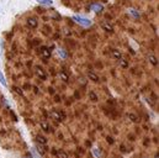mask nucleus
Wrapping results in <instances>:
<instances>
[{
    "instance_id": "1",
    "label": "nucleus",
    "mask_w": 159,
    "mask_h": 158,
    "mask_svg": "<svg viewBox=\"0 0 159 158\" xmlns=\"http://www.w3.org/2000/svg\"><path fill=\"white\" fill-rule=\"evenodd\" d=\"M51 116L56 121H63L66 118V114L62 110H52L51 111Z\"/></svg>"
},
{
    "instance_id": "2",
    "label": "nucleus",
    "mask_w": 159,
    "mask_h": 158,
    "mask_svg": "<svg viewBox=\"0 0 159 158\" xmlns=\"http://www.w3.org/2000/svg\"><path fill=\"white\" fill-rule=\"evenodd\" d=\"M35 73H36V76H37L40 79H42V80H46V78H47L46 72L43 71V68H42V67H40V66L35 67Z\"/></svg>"
},
{
    "instance_id": "3",
    "label": "nucleus",
    "mask_w": 159,
    "mask_h": 158,
    "mask_svg": "<svg viewBox=\"0 0 159 158\" xmlns=\"http://www.w3.org/2000/svg\"><path fill=\"white\" fill-rule=\"evenodd\" d=\"M41 56H42L43 59H48V58L51 57V51H49V48L43 47V48L41 49Z\"/></svg>"
},
{
    "instance_id": "4",
    "label": "nucleus",
    "mask_w": 159,
    "mask_h": 158,
    "mask_svg": "<svg viewBox=\"0 0 159 158\" xmlns=\"http://www.w3.org/2000/svg\"><path fill=\"white\" fill-rule=\"evenodd\" d=\"M36 141H37V143L41 145V146H46L47 145V138L44 136H42V135H37L36 136Z\"/></svg>"
},
{
    "instance_id": "5",
    "label": "nucleus",
    "mask_w": 159,
    "mask_h": 158,
    "mask_svg": "<svg viewBox=\"0 0 159 158\" xmlns=\"http://www.w3.org/2000/svg\"><path fill=\"white\" fill-rule=\"evenodd\" d=\"M86 76H88V78L90 79V80H93V81H99V77H98L94 72H91V71H89V72L86 73Z\"/></svg>"
},
{
    "instance_id": "6",
    "label": "nucleus",
    "mask_w": 159,
    "mask_h": 158,
    "mask_svg": "<svg viewBox=\"0 0 159 158\" xmlns=\"http://www.w3.org/2000/svg\"><path fill=\"white\" fill-rule=\"evenodd\" d=\"M27 25H29L30 27H32V29H35V27L37 26V20H36L35 17H30V19L27 20Z\"/></svg>"
},
{
    "instance_id": "7",
    "label": "nucleus",
    "mask_w": 159,
    "mask_h": 158,
    "mask_svg": "<svg viewBox=\"0 0 159 158\" xmlns=\"http://www.w3.org/2000/svg\"><path fill=\"white\" fill-rule=\"evenodd\" d=\"M41 127H42V130L46 131V132H49V131H51V126L48 125L47 121H42V122H41Z\"/></svg>"
},
{
    "instance_id": "8",
    "label": "nucleus",
    "mask_w": 159,
    "mask_h": 158,
    "mask_svg": "<svg viewBox=\"0 0 159 158\" xmlns=\"http://www.w3.org/2000/svg\"><path fill=\"white\" fill-rule=\"evenodd\" d=\"M58 77L62 79L63 81H68V80H69V77H68V74H67L64 71H61V72H59V74H58Z\"/></svg>"
},
{
    "instance_id": "9",
    "label": "nucleus",
    "mask_w": 159,
    "mask_h": 158,
    "mask_svg": "<svg viewBox=\"0 0 159 158\" xmlns=\"http://www.w3.org/2000/svg\"><path fill=\"white\" fill-rule=\"evenodd\" d=\"M75 20L81 24V25H84V26H89L90 25V21L89 20H85V19H81V17H75Z\"/></svg>"
},
{
    "instance_id": "10",
    "label": "nucleus",
    "mask_w": 159,
    "mask_h": 158,
    "mask_svg": "<svg viewBox=\"0 0 159 158\" xmlns=\"http://www.w3.org/2000/svg\"><path fill=\"white\" fill-rule=\"evenodd\" d=\"M102 29H104L105 31H109V32H112V31H114V27H112L110 24H107V22H104V24H102Z\"/></svg>"
},
{
    "instance_id": "11",
    "label": "nucleus",
    "mask_w": 159,
    "mask_h": 158,
    "mask_svg": "<svg viewBox=\"0 0 159 158\" xmlns=\"http://www.w3.org/2000/svg\"><path fill=\"white\" fill-rule=\"evenodd\" d=\"M112 56L116 59H121V52H120L119 49H112Z\"/></svg>"
},
{
    "instance_id": "12",
    "label": "nucleus",
    "mask_w": 159,
    "mask_h": 158,
    "mask_svg": "<svg viewBox=\"0 0 159 158\" xmlns=\"http://www.w3.org/2000/svg\"><path fill=\"white\" fill-rule=\"evenodd\" d=\"M89 98H90L91 101H98V95H96L94 91H90V93H89Z\"/></svg>"
},
{
    "instance_id": "13",
    "label": "nucleus",
    "mask_w": 159,
    "mask_h": 158,
    "mask_svg": "<svg viewBox=\"0 0 159 158\" xmlns=\"http://www.w3.org/2000/svg\"><path fill=\"white\" fill-rule=\"evenodd\" d=\"M120 64H121L122 68H127V67H128V62H127L126 59H123V58L120 59Z\"/></svg>"
},
{
    "instance_id": "14",
    "label": "nucleus",
    "mask_w": 159,
    "mask_h": 158,
    "mask_svg": "<svg viewBox=\"0 0 159 158\" xmlns=\"http://www.w3.org/2000/svg\"><path fill=\"white\" fill-rule=\"evenodd\" d=\"M149 61H151V63H152L153 66H157V64H158V61H157V58H156L154 56H152V54L149 56Z\"/></svg>"
},
{
    "instance_id": "15",
    "label": "nucleus",
    "mask_w": 159,
    "mask_h": 158,
    "mask_svg": "<svg viewBox=\"0 0 159 158\" xmlns=\"http://www.w3.org/2000/svg\"><path fill=\"white\" fill-rule=\"evenodd\" d=\"M57 157L58 158H68V155H67L64 151H59V152L57 153Z\"/></svg>"
},
{
    "instance_id": "16",
    "label": "nucleus",
    "mask_w": 159,
    "mask_h": 158,
    "mask_svg": "<svg viewBox=\"0 0 159 158\" xmlns=\"http://www.w3.org/2000/svg\"><path fill=\"white\" fill-rule=\"evenodd\" d=\"M37 1L44 5H52V0H37Z\"/></svg>"
},
{
    "instance_id": "17",
    "label": "nucleus",
    "mask_w": 159,
    "mask_h": 158,
    "mask_svg": "<svg viewBox=\"0 0 159 158\" xmlns=\"http://www.w3.org/2000/svg\"><path fill=\"white\" fill-rule=\"evenodd\" d=\"M127 116H128V118H131V121H133V122H136V121H138V118H137L136 115H133V114H128Z\"/></svg>"
},
{
    "instance_id": "18",
    "label": "nucleus",
    "mask_w": 159,
    "mask_h": 158,
    "mask_svg": "<svg viewBox=\"0 0 159 158\" xmlns=\"http://www.w3.org/2000/svg\"><path fill=\"white\" fill-rule=\"evenodd\" d=\"M0 81H1V84H2L4 86H6V81H5L4 76H2V73H1V72H0Z\"/></svg>"
},
{
    "instance_id": "19",
    "label": "nucleus",
    "mask_w": 159,
    "mask_h": 158,
    "mask_svg": "<svg viewBox=\"0 0 159 158\" xmlns=\"http://www.w3.org/2000/svg\"><path fill=\"white\" fill-rule=\"evenodd\" d=\"M37 148H39L37 151L40 152V155H44V148H43V147H42L41 145H39V146H37Z\"/></svg>"
},
{
    "instance_id": "20",
    "label": "nucleus",
    "mask_w": 159,
    "mask_h": 158,
    "mask_svg": "<svg viewBox=\"0 0 159 158\" xmlns=\"http://www.w3.org/2000/svg\"><path fill=\"white\" fill-rule=\"evenodd\" d=\"M14 89L16 90V93H17V94H20V95H24V93L21 91V89H19V88H14Z\"/></svg>"
},
{
    "instance_id": "21",
    "label": "nucleus",
    "mask_w": 159,
    "mask_h": 158,
    "mask_svg": "<svg viewBox=\"0 0 159 158\" xmlns=\"http://www.w3.org/2000/svg\"><path fill=\"white\" fill-rule=\"evenodd\" d=\"M27 158H31V156H27Z\"/></svg>"
}]
</instances>
